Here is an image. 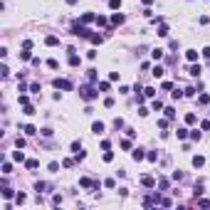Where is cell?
<instances>
[{"label":"cell","mask_w":210,"mask_h":210,"mask_svg":"<svg viewBox=\"0 0 210 210\" xmlns=\"http://www.w3.org/2000/svg\"><path fill=\"white\" fill-rule=\"evenodd\" d=\"M185 57L190 59V62H195V59H198V52H195V50H188V54H185Z\"/></svg>","instance_id":"2e32d148"},{"label":"cell","mask_w":210,"mask_h":210,"mask_svg":"<svg viewBox=\"0 0 210 210\" xmlns=\"http://www.w3.org/2000/svg\"><path fill=\"white\" fill-rule=\"evenodd\" d=\"M3 173H5V176H8V173H12V166H10V163H3Z\"/></svg>","instance_id":"484cf974"},{"label":"cell","mask_w":210,"mask_h":210,"mask_svg":"<svg viewBox=\"0 0 210 210\" xmlns=\"http://www.w3.org/2000/svg\"><path fill=\"white\" fill-rule=\"evenodd\" d=\"M104 185H106V188H114L116 180H114V178H106V180H104Z\"/></svg>","instance_id":"d4e9b609"},{"label":"cell","mask_w":210,"mask_h":210,"mask_svg":"<svg viewBox=\"0 0 210 210\" xmlns=\"http://www.w3.org/2000/svg\"><path fill=\"white\" fill-rule=\"evenodd\" d=\"M153 94H156V89H151V87L143 89V96H153Z\"/></svg>","instance_id":"836d02e7"},{"label":"cell","mask_w":210,"mask_h":210,"mask_svg":"<svg viewBox=\"0 0 210 210\" xmlns=\"http://www.w3.org/2000/svg\"><path fill=\"white\" fill-rule=\"evenodd\" d=\"M92 131H94V134H104V124L101 121H94L92 124Z\"/></svg>","instance_id":"3957f363"},{"label":"cell","mask_w":210,"mask_h":210,"mask_svg":"<svg viewBox=\"0 0 210 210\" xmlns=\"http://www.w3.org/2000/svg\"><path fill=\"white\" fill-rule=\"evenodd\" d=\"M3 198H12V190H10V188H3Z\"/></svg>","instance_id":"d6a6232c"},{"label":"cell","mask_w":210,"mask_h":210,"mask_svg":"<svg viewBox=\"0 0 210 210\" xmlns=\"http://www.w3.org/2000/svg\"><path fill=\"white\" fill-rule=\"evenodd\" d=\"M20 59H30V50H22V52H20Z\"/></svg>","instance_id":"f1b7e54d"},{"label":"cell","mask_w":210,"mask_h":210,"mask_svg":"<svg viewBox=\"0 0 210 210\" xmlns=\"http://www.w3.org/2000/svg\"><path fill=\"white\" fill-rule=\"evenodd\" d=\"M12 161H20V163H22V161H25V153L22 151H12Z\"/></svg>","instance_id":"52a82bcc"},{"label":"cell","mask_w":210,"mask_h":210,"mask_svg":"<svg viewBox=\"0 0 210 210\" xmlns=\"http://www.w3.org/2000/svg\"><path fill=\"white\" fill-rule=\"evenodd\" d=\"M72 151H74V153H79V151H82V143H79V141H74V143H72Z\"/></svg>","instance_id":"4316f807"},{"label":"cell","mask_w":210,"mask_h":210,"mask_svg":"<svg viewBox=\"0 0 210 210\" xmlns=\"http://www.w3.org/2000/svg\"><path fill=\"white\" fill-rule=\"evenodd\" d=\"M25 114H27V116H32V114H35V109L30 106V104H25Z\"/></svg>","instance_id":"f546056e"},{"label":"cell","mask_w":210,"mask_h":210,"mask_svg":"<svg viewBox=\"0 0 210 210\" xmlns=\"http://www.w3.org/2000/svg\"><path fill=\"white\" fill-rule=\"evenodd\" d=\"M79 94H82V99L92 101L94 96H96V89H94V87H82V89H79Z\"/></svg>","instance_id":"6da1fadb"},{"label":"cell","mask_w":210,"mask_h":210,"mask_svg":"<svg viewBox=\"0 0 210 210\" xmlns=\"http://www.w3.org/2000/svg\"><path fill=\"white\" fill-rule=\"evenodd\" d=\"M30 92H35V94L40 92V84H37V82H32V84H30Z\"/></svg>","instance_id":"83f0119b"},{"label":"cell","mask_w":210,"mask_h":210,"mask_svg":"<svg viewBox=\"0 0 210 210\" xmlns=\"http://www.w3.org/2000/svg\"><path fill=\"white\" fill-rule=\"evenodd\" d=\"M163 72H166V69L161 67V64H156V67H153V72H151V74H153V77H163Z\"/></svg>","instance_id":"ba28073f"},{"label":"cell","mask_w":210,"mask_h":210,"mask_svg":"<svg viewBox=\"0 0 210 210\" xmlns=\"http://www.w3.org/2000/svg\"><path fill=\"white\" fill-rule=\"evenodd\" d=\"M193 166H195V168L205 166V158H203V156H193Z\"/></svg>","instance_id":"8992f818"},{"label":"cell","mask_w":210,"mask_h":210,"mask_svg":"<svg viewBox=\"0 0 210 210\" xmlns=\"http://www.w3.org/2000/svg\"><path fill=\"white\" fill-rule=\"evenodd\" d=\"M79 62H82V59H79V57H77V54H74V52H72V54H69V64H72V67H77V64H79Z\"/></svg>","instance_id":"30bf717a"},{"label":"cell","mask_w":210,"mask_h":210,"mask_svg":"<svg viewBox=\"0 0 210 210\" xmlns=\"http://www.w3.org/2000/svg\"><path fill=\"white\" fill-rule=\"evenodd\" d=\"M47 67H50V69H57L59 62H57V59H47Z\"/></svg>","instance_id":"d6986e66"},{"label":"cell","mask_w":210,"mask_h":210,"mask_svg":"<svg viewBox=\"0 0 210 210\" xmlns=\"http://www.w3.org/2000/svg\"><path fill=\"white\" fill-rule=\"evenodd\" d=\"M89 40H92V45H101V35H92Z\"/></svg>","instance_id":"e0dca14e"},{"label":"cell","mask_w":210,"mask_h":210,"mask_svg":"<svg viewBox=\"0 0 210 210\" xmlns=\"http://www.w3.org/2000/svg\"><path fill=\"white\" fill-rule=\"evenodd\" d=\"M25 166H27V168H30V171H32V168H37V166H40V161H35V158H30V161H25Z\"/></svg>","instance_id":"4fadbf2b"},{"label":"cell","mask_w":210,"mask_h":210,"mask_svg":"<svg viewBox=\"0 0 210 210\" xmlns=\"http://www.w3.org/2000/svg\"><path fill=\"white\" fill-rule=\"evenodd\" d=\"M158 35H161V37H166V35H168V27L161 25V27H158Z\"/></svg>","instance_id":"603a6c76"},{"label":"cell","mask_w":210,"mask_h":210,"mask_svg":"<svg viewBox=\"0 0 210 210\" xmlns=\"http://www.w3.org/2000/svg\"><path fill=\"white\" fill-rule=\"evenodd\" d=\"M141 158H146V153H143L141 148H136V151H134V161H141Z\"/></svg>","instance_id":"5bb4252c"},{"label":"cell","mask_w":210,"mask_h":210,"mask_svg":"<svg viewBox=\"0 0 210 210\" xmlns=\"http://www.w3.org/2000/svg\"><path fill=\"white\" fill-rule=\"evenodd\" d=\"M208 101H210L208 94H200V96H198V104H208Z\"/></svg>","instance_id":"ffe728a7"},{"label":"cell","mask_w":210,"mask_h":210,"mask_svg":"<svg viewBox=\"0 0 210 210\" xmlns=\"http://www.w3.org/2000/svg\"><path fill=\"white\" fill-rule=\"evenodd\" d=\"M188 136V129H178V138H185Z\"/></svg>","instance_id":"d590c367"},{"label":"cell","mask_w":210,"mask_h":210,"mask_svg":"<svg viewBox=\"0 0 210 210\" xmlns=\"http://www.w3.org/2000/svg\"><path fill=\"white\" fill-rule=\"evenodd\" d=\"M104 161H106V163H109V161H114V153L106 151V153H104Z\"/></svg>","instance_id":"4dcf8cb0"},{"label":"cell","mask_w":210,"mask_h":210,"mask_svg":"<svg viewBox=\"0 0 210 210\" xmlns=\"http://www.w3.org/2000/svg\"><path fill=\"white\" fill-rule=\"evenodd\" d=\"M166 116H168V119H173V116H176V109L168 106V109H166Z\"/></svg>","instance_id":"7402d4cb"},{"label":"cell","mask_w":210,"mask_h":210,"mask_svg":"<svg viewBox=\"0 0 210 210\" xmlns=\"http://www.w3.org/2000/svg\"><path fill=\"white\" fill-rule=\"evenodd\" d=\"M54 89H64V92H69V89H72V84H69L67 79H54Z\"/></svg>","instance_id":"7a4b0ae2"},{"label":"cell","mask_w":210,"mask_h":210,"mask_svg":"<svg viewBox=\"0 0 210 210\" xmlns=\"http://www.w3.org/2000/svg\"><path fill=\"white\" fill-rule=\"evenodd\" d=\"M25 134H27V136H32V134H37V129H35L32 124H27V126H25Z\"/></svg>","instance_id":"9a60e30c"},{"label":"cell","mask_w":210,"mask_h":210,"mask_svg":"<svg viewBox=\"0 0 210 210\" xmlns=\"http://www.w3.org/2000/svg\"><path fill=\"white\" fill-rule=\"evenodd\" d=\"M151 57H153V59H161V57H163V50H153Z\"/></svg>","instance_id":"ac0fdd59"},{"label":"cell","mask_w":210,"mask_h":210,"mask_svg":"<svg viewBox=\"0 0 210 210\" xmlns=\"http://www.w3.org/2000/svg\"><path fill=\"white\" fill-rule=\"evenodd\" d=\"M153 109L161 111V109H163V101H158V99H156V101H153Z\"/></svg>","instance_id":"e575fe53"},{"label":"cell","mask_w":210,"mask_h":210,"mask_svg":"<svg viewBox=\"0 0 210 210\" xmlns=\"http://www.w3.org/2000/svg\"><path fill=\"white\" fill-rule=\"evenodd\" d=\"M141 183H143L146 188H153V185H156V180H153L151 176H143V178H141Z\"/></svg>","instance_id":"277c9868"},{"label":"cell","mask_w":210,"mask_h":210,"mask_svg":"<svg viewBox=\"0 0 210 210\" xmlns=\"http://www.w3.org/2000/svg\"><path fill=\"white\" fill-rule=\"evenodd\" d=\"M92 20H96L92 12H84V15H82V22H84V25H87V22H92Z\"/></svg>","instance_id":"9c48e42d"},{"label":"cell","mask_w":210,"mask_h":210,"mask_svg":"<svg viewBox=\"0 0 210 210\" xmlns=\"http://www.w3.org/2000/svg\"><path fill=\"white\" fill-rule=\"evenodd\" d=\"M111 22H114V25H121L124 22V15H119V12H116V15H111Z\"/></svg>","instance_id":"8fae6325"},{"label":"cell","mask_w":210,"mask_h":210,"mask_svg":"<svg viewBox=\"0 0 210 210\" xmlns=\"http://www.w3.org/2000/svg\"><path fill=\"white\" fill-rule=\"evenodd\" d=\"M151 3H153V0H143V5H151Z\"/></svg>","instance_id":"8d00e7d4"},{"label":"cell","mask_w":210,"mask_h":210,"mask_svg":"<svg viewBox=\"0 0 210 210\" xmlns=\"http://www.w3.org/2000/svg\"><path fill=\"white\" fill-rule=\"evenodd\" d=\"M35 190L42 193V190H45V183H42V180H40V183H35Z\"/></svg>","instance_id":"1f68e13d"},{"label":"cell","mask_w":210,"mask_h":210,"mask_svg":"<svg viewBox=\"0 0 210 210\" xmlns=\"http://www.w3.org/2000/svg\"><path fill=\"white\" fill-rule=\"evenodd\" d=\"M50 171H52V173L59 171V163H57V161H52V163H50Z\"/></svg>","instance_id":"cb8c5ba5"},{"label":"cell","mask_w":210,"mask_h":210,"mask_svg":"<svg viewBox=\"0 0 210 210\" xmlns=\"http://www.w3.org/2000/svg\"><path fill=\"white\" fill-rule=\"evenodd\" d=\"M45 42H47V45H50V47H54V45H59V40H57V37H54V35H50V37H47Z\"/></svg>","instance_id":"7c38bea8"},{"label":"cell","mask_w":210,"mask_h":210,"mask_svg":"<svg viewBox=\"0 0 210 210\" xmlns=\"http://www.w3.org/2000/svg\"><path fill=\"white\" fill-rule=\"evenodd\" d=\"M109 8H114V10L121 8V0H109Z\"/></svg>","instance_id":"44dd1931"},{"label":"cell","mask_w":210,"mask_h":210,"mask_svg":"<svg viewBox=\"0 0 210 210\" xmlns=\"http://www.w3.org/2000/svg\"><path fill=\"white\" fill-rule=\"evenodd\" d=\"M200 72H203V69H200V64H193L190 69H188V74H190V77H198Z\"/></svg>","instance_id":"5b68a950"}]
</instances>
